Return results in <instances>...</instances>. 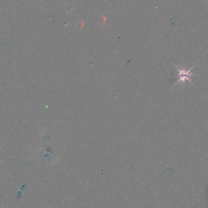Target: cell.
Instances as JSON below:
<instances>
[{
	"label": "cell",
	"instance_id": "cell-1",
	"mask_svg": "<svg viewBox=\"0 0 208 208\" xmlns=\"http://www.w3.org/2000/svg\"><path fill=\"white\" fill-rule=\"evenodd\" d=\"M195 65L196 64L193 66L192 68L190 69H189L188 71H186L184 68L180 69V68H178V67L175 66V68L177 69V71L178 72V76H179V79L176 82V84L179 83V82H185V80H188L189 82H191L193 85L192 82L190 80V77L193 76L191 73V72H192V69H193V68L195 66Z\"/></svg>",
	"mask_w": 208,
	"mask_h": 208
}]
</instances>
